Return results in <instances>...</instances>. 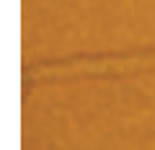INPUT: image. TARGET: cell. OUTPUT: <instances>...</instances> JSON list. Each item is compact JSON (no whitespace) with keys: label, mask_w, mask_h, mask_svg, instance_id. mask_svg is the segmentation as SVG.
Here are the masks:
<instances>
[{"label":"cell","mask_w":155,"mask_h":150,"mask_svg":"<svg viewBox=\"0 0 155 150\" xmlns=\"http://www.w3.org/2000/svg\"><path fill=\"white\" fill-rule=\"evenodd\" d=\"M137 65H155V57H134V60H104V62H75L67 67H57L54 72H75V70H129Z\"/></svg>","instance_id":"6da1fadb"}]
</instances>
